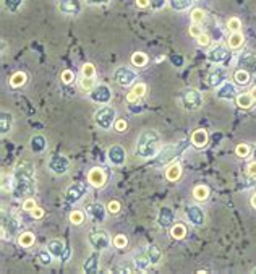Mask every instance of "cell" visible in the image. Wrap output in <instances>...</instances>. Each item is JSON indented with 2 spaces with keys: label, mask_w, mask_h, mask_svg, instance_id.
<instances>
[{
  "label": "cell",
  "mask_w": 256,
  "mask_h": 274,
  "mask_svg": "<svg viewBox=\"0 0 256 274\" xmlns=\"http://www.w3.org/2000/svg\"><path fill=\"white\" fill-rule=\"evenodd\" d=\"M161 151V135L154 128H148L138 136L135 154L141 159H149Z\"/></svg>",
  "instance_id": "6da1fadb"
},
{
  "label": "cell",
  "mask_w": 256,
  "mask_h": 274,
  "mask_svg": "<svg viewBox=\"0 0 256 274\" xmlns=\"http://www.w3.org/2000/svg\"><path fill=\"white\" fill-rule=\"evenodd\" d=\"M180 104L185 110H190V112H195V110H200L203 102H205V97H203L201 91L196 88H187L182 91L180 94Z\"/></svg>",
  "instance_id": "7a4b0ae2"
},
{
  "label": "cell",
  "mask_w": 256,
  "mask_h": 274,
  "mask_svg": "<svg viewBox=\"0 0 256 274\" xmlns=\"http://www.w3.org/2000/svg\"><path fill=\"white\" fill-rule=\"evenodd\" d=\"M94 119V123L97 127H99L101 130H110L114 125H115V120H117V110L114 107L110 106H106L104 104L102 107H99L94 112L93 115Z\"/></svg>",
  "instance_id": "3957f363"
},
{
  "label": "cell",
  "mask_w": 256,
  "mask_h": 274,
  "mask_svg": "<svg viewBox=\"0 0 256 274\" xmlns=\"http://www.w3.org/2000/svg\"><path fill=\"white\" fill-rule=\"evenodd\" d=\"M185 143L187 141H182L179 143V145H169L166 148H162L159 154H157V166H167V164H172V162L175 161V158L179 154L183 153V149H185Z\"/></svg>",
  "instance_id": "277c9868"
},
{
  "label": "cell",
  "mask_w": 256,
  "mask_h": 274,
  "mask_svg": "<svg viewBox=\"0 0 256 274\" xmlns=\"http://www.w3.org/2000/svg\"><path fill=\"white\" fill-rule=\"evenodd\" d=\"M88 242L96 252H102L110 245V236L107 231L101 229V227H94L88 234Z\"/></svg>",
  "instance_id": "5b68a950"
},
{
  "label": "cell",
  "mask_w": 256,
  "mask_h": 274,
  "mask_svg": "<svg viewBox=\"0 0 256 274\" xmlns=\"http://www.w3.org/2000/svg\"><path fill=\"white\" fill-rule=\"evenodd\" d=\"M36 193L34 179H13V195L16 198H29Z\"/></svg>",
  "instance_id": "8992f818"
},
{
  "label": "cell",
  "mask_w": 256,
  "mask_h": 274,
  "mask_svg": "<svg viewBox=\"0 0 256 274\" xmlns=\"http://www.w3.org/2000/svg\"><path fill=\"white\" fill-rule=\"evenodd\" d=\"M47 169L54 175H65L70 169V161L63 154H54L47 161Z\"/></svg>",
  "instance_id": "52a82bcc"
},
{
  "label": "cell",
  "mask_w": 256,
  "mask_h": 274,
  "mask_svg": "<svg viewBox=\"0 0 256 274\" xmlns=\"http://www.w3.org/2000/svg\"><path fill=\"white\" fill-rule=\"evenodd\" d=\"M185 216L188 219V223L192 226H196V227L205 226V223H206L205 210H203L200 205H188L185 208Z\"/></svg>",
  "instance_id": "ba28073f"
},
{
  "label": "cell",
  "mask_w": 256,
  "mask_h": 274,
  "mask_svg": "<svg viewBox=\"0 0 256 274\" xmlns=\"http://www.w3.org/2000/svg\"><path fill=\"white\" fill-rule=\"evenodd\" d=\"M114 80H115L117 84H119V86L128 88V86H131V84H135L136 73L128 67H119L114 73Z\"/></svg>",
  "instance_id": "9c48e42d"
},
{
  "label": "cell",
  "mask_w": 256,
  "mask_h": 274,
  "mask_svg": "<svg viewBox=\"0 0 256 274\" xmlns=\"http://www.w3.org/2000/svg\"><path fill=\"white\" fill-rule=\"evenodd\" d=\"M237 65H239V68L245 70L252 75H256V52H253V50L242 52L237 58Z\"/></svg>",
  "instance_id": "30bf717a"
},
{
  "label": "cell",
  "mask_w": 256,
  "mask_h": 274,
  "mask_svg": "<svg viewBox=\"0 0 256 274\" xmlns=\"http://www.w3.org/2000/svg\"><path fill=\"white\" fill-rule=\"evenodd\" d=\"M86 193H88L86 184H83V182H76V184L70 185L67 188V192H65V198H67L68 203H76V201H80Z\"/></svg>",
  "instance_id": "8fae6325"
},
{
  "label": "cell",
  "mask_w": 256,
  "mask_h": 274,
  "mask_svg": "<svg viewBox=\"0 0 256 274\" xmlns=\"http://www.w3.org/2000/svg\"><path fill=\"white\" fill-rule=\"evenodd\" d=\"M89 99L96 104H109V101L112 99V93L107 84H99L89 93Z\"/></svg>",
  "instance_id": "7c38bea8"
},
{
  "label": "cell",
  "mask_w": 256,
  "mask_h": 274,
  "mask_svg": "<svg viewBox=\"0 0 256 274\" xmlns=\"http://www.w3.org/2000/svg\"><path fill=\"white\" fill-rule=\"evenodd\" d=\"M58 11L68 16H76L81 13V2L80 0H58Z\"/></svg>",
  "instance_id": "4fadbf2b"
},
{
  "label": "cell",
  "mask_w": 256,
  "mask_h": 274,
  "mask_svg": "<svg viewBox=\"0 0 256 274\" xmlns=\"http://www.w3.org/2000/svg\"><path fill=\"white\" fill-rule=\"evenodd\" d=\"M107 206H104L99 201H94V203H89L86 206V214L94 221V223H104L107 214Z\"/></svg>",
  "instance_id": "5bb4252c"
},
{
  "label": "cell",
  "mask_w": 256,
  "mask_h": 274,
  "mask_svg": "<svg viewBox=\"0 0 256 274\" xmlns=\"http://www.w3.org/2000/svg\"><path fill=\"white\" fill-rule=\"evenodd\" d=\"M107 159L112 166H123L127 161V151L120 145H112L107 149Z\"/></svg>",
  "instance_id": "9a60e30c"
},
{
  "label": "cell",
  "mask_w": 256,
  "mask_h": 274,
  "mask_svg": "<svg viewBox=\"0 0 256 274\" xmlns=\"http://www.w3.org/2000/svg\"><path fill=\"white\" fill-rule=\"evenodd\" d=\"M36 177V169L29 161L18 162L13 172V179H34Z\"/></svg>",
  "instance_id": "2e32d148"
},
{
  "label": "cell",
  "mask_w": 256,
  "mask_h": 274,
  "mask_svg": "<svg viewBox=\"0 0 256 274\" xmlns=\"http://www.w3.org/2000/svg\"><path fill=\"white\" fill-rule=\"evenodd\" d=\"M175 221V213L170 206H162L159 213H157V224L159 227H164V229H169V227L174 226Z\"/></svg>",
  "instance_id": "e0dca14e"
},
{
  "label": "cell",
  "mask_w": 256,
  "mask_h": 274,
  "mask_svg": "<svg viewBox=\"0 0 256 274\" xmlns=\"http://www.w3.org/2000/svg\"><path fill=\"white\" fill-rule=\"evenodd\" d=\"M216 96H218L219 99H222V101H232L239 94H237V88H235L234 83L224 81L219 88H216Z\"/></svg>",
  "instance_id": "ac0fdd59"
},
{
  "label": "cell",
  "mask_w": 256,
  "mask_h": 274,
  "mask_svg": "<svg viewBox=\"0 0 256 274\" xmlns=\"http://www.w3.org/2000/svg\"><path fill=\"white\" fill-rule=\"evenodd\" d=\"M208 58L211 63L221 65V63H226L229 58H231V52H229V49L222 47V45H216L214 49L208 52Z\"/></svg>",
  "instance_id": "d6986e66"
},
{
  "label": "cell",
  "mask_w": 256,
  "mask_h": 274,
  "mask_svg": "<svg viewBox=\"0 0 256 274\" xmlns=\"http://www.w3.org/2000/svg\"><path fill=\"white\" fill-rule=\"evenodd\" d=\"M106 172H104V169L101 167H93L91 171L88 172V184H91L94 188H101L106 185Z\"/></svg>",
  "instance_id": "ffe728a7"
},
{
  "label": "cell",
  "mask_w": 256,
  "mask_h": 274,
  "mask_svg": "<svg viewBox=\"0 0 256 274\" xmlns=\"http://www.w3.org/2000/svg\"><path fill=\"white\" fill-rule=\"evenodd\" d=\"M224 81H227V70L222 67H216L211 73L208 75V84L213 88H219Z\"/></svg>",
  "instance_id": "44dd1931"
},
{
  "label": "cell",
  "mask_w": 256,
  "mask_h": 274,
  "mask_svg": "<svg viewBox=\"0 0 256 274\" xmlns=\"http://www.w3.org/2000/svg\"><path fill=\"white\" fill-rule=\"evenodd\" d=\"M99 262H101L99 255H97V253H91V255L83 262L81 271L86 273V274H94V273H97V271H99Z\"/></svg>",
  "instance_id": "7402d4cb"
},
{
  "label": "cell",
  "mask_w": 256,
  "mask_h": 274,
  "mask_svg": "<svg viewBox=\"0 0 256 274\" xmlns=\"http://www.w3.org/2000/svg\"><path fill=\"white\" fill-rule=\"evenodd\" d=\"M47 250L52 253V257L54 258H65L67 247H65V244L60 239H52L47 242Z\"/></svg>",
  "instance_id": "603a6c76"
},
{
  "label": "cell",
  "mask_w": 256,
  "mask_h": 274,
  "mask_svg": "<svg viewBox=\"0 0 256 274\" xmlns=\"http://www.w3.org/2000/svg\"><path fill=\"white\" fill-rule=\"evenodd\" d=\"M208 141H209V136H208V132L205 128H198L192 133V145L195 148H198V149L206 148Z\"/></svg>",
  "instance_id": "cb8c5ba5"
},
{
  "label": "cell",
  "mask_w": 256,
  "mask_h": 274,
  "mask_svg": "<svg viewBox=\"0 0 256 274\" xmlns=\"http://www.w3.org/2000/svg\"><path fill=\"white\" fill-rule=\"evenodd\" d=\"M45 148H47V140H45L42 135L31 136V140H29V149H31L32 153H42Z\"/></svg>",
  "instance_id": "d4e9b609"
},
{
  "label": "cell",
  "mask_w": 256,
  "mask_h": 274,
  "mask_svg": "<svg viewBox=\"0 0 256 274\" xmlns=\"http://www.w3.org/2000/svg\"><path fill=\"white\" fill-rule=\"evenodd\" d=\"M227 44L232 50H239V49L244 47L245 37H244V34H242V31L231 32V36H229V39H227Z\"/></svg>",
  "instance_id": "484cf974"
},
{
  "label": "cell",
  "mask_w": 256,
  "mask_h": 274,
  "mask_svg": "<svg viewBox=\"0 0 256 274\" xmlns=\"http://www.w3.org/2000/svg\"><path fill=\"white\" fill-rule=\"evenodd\" d=\"M234 81L235 84H239V86H247V84H250L252 81V73H248L245 70H235L234 71Z\"/></svg>",
  "instance_id": "4316f807"
},
{
  "label": "cell",
  "mask_w": 256,
  "mask_h": 274,
  "mask_svg": "<svg viewBox=\"0 0 256 274\" xmlns=\"http://www.w3.org/2000/svg\"><path fill=\"white\" fill-rule=\"evenodd\" d=\"M180 177H182V166L179 162H172L166 171V179L169 182H177Z\"/></svg>",
  "instance_id": "83f0119b"
},
{
  "label": "cell",
  "mask_w": 256,
  "mask_h": 274,
  "mask_svg": "<svg viewBox=\"0 0 256 274\" xmlns=\"http://www.w3.org/2000/svg\"><path fill=\"white\" fill-rule=\"evenodd\" d=\"M235 102H237V106L240 109H252L255 104V99H253L252 93H240L235 97Z\"/></svg>",
  "instance_id": "f1b7e54d"
},
{
  "label": "cell",
  "mask_w": 256,
  "mask_h": 274,
  "mask_svg": "<svg viewBox=\"0 0 256 274\" xmlns=\"http://www.w3.org/2000/svg\"><path fill=\"white\" fill-rule=\"evenodd\" d=\"M34 240L36 237L32 232H23L18 236V245L23 247V249H31V247L34 245Z\"/></svg>",
  "instance_id": "f546056e"
},
{
  "label": "cell",
  "mask_w": 256,
  "mask_h": 274,
  "mask_svg": "<svg viewBox=\"0 0 256 274\" xmlns=\"http://www.w3.org/2000/svg\"><path fill=\"white\" fill-rule=\"evenodd\" d=\"M187 236V226L182 224V223H177L174 224L172 227H170V237L175 239V240H182L185 239Z\"/></svg>",
  "instance_id": "4dcf8cb0"
},
{
  "label": "cell",
  "mask_w": 256,
  "mask_h": 274,
  "mask_svg": "<svg viewBox=\"0 0 256 274\" xmlns=\"http://www.w3.org/2000/svg\"><path fill=\"white\" fill-rule=\"evenodd\" d=\"M28 81V76H26L24 71H16V73H13L11 78H10V86L11 88H21Z\"/></svg>",
  "instance_id": "1f68e13d"
},
{
  "label": "cell",
  "mask_w": 256,
  "mask_h": 274,
  "mask_svg": "<svg viewBox=\"0 0 256 274\" xmlns=\"http://www.w3.org/2000/svg\"><path fill=\"white\" fill-rule=\"evenodd\" d=\"M144 253L148 255L149 262L153 263V265H157V263L161 262V258H162V252L159 250V247H156V245H149Z\"/></svg>",
  "instance_id": "d6a6232c"
},
{
  "label": "cell",
  "mask_w": 256,
  "mask_h": 274,
  "mask_svg": "<svg viewBox=\"0 0 256 274\" xmlns=\"http://www.w3.org/2000/svg\"><path fill=\"white\" fill-rule=\"evenodd\" d=\"M11 114H6V112H2L0 114V133L2 135H6L11 130Z\"/></svg>",
  "instance_id": "836d02e7"
},
{
  "label": "cell",
  "mask_w": 256,
  "mask_h": 274,
  "mask_svg": "<svg viewBox=\"0 0 256 274\" xmlns=\"http://www.w3.org/2000/svg\"><path fill=\"white\" fill-rule=\"evenodd\" d=\"M193 198L196 201H206L209 198V188L206 185H196L193 188Z\"/></svg>",
  "instance_id": "e575fe53"
},
{
  "label": "cell",
  "mask_w": 256,
  "mask_h": 274,
  "mask_svg": "<svg viewBox=\"0 0 256 274\" xmlns=\"http://www.w3.org/2000/svg\"><path fill=\"white\" fill-rule=\"evenodd\" d=\"M193 5V0H169V6L175 11L187 10Z\"/></svg>",
  "instance_id": "d590c367"
},
{
  "label": "cell",
  "mask_w": 256,
  "mask_h": 274,
  "mask_svg": "<svg viewBox=\"0 0 256 274\" xmlns=\"http://www.w3.org/2000/svg\"><path fill=\"white\" fill-rule=\"evenodd\" d=\"M130 60L133 63V67H144L148 63V55L144 52H133Z\"/></svg>",
  "instance_id": "8d00e7d4"
},
{
  "label": "cell",
  "mask_w": 256,
  "mask_h": 274,
  "mask_svg": "<svg viewBox=\"0 0 256 274\" xmlns=\"http://www.w3.org/2000/svg\"><path fill=\"white\" fill-rule=\"evenodd\" d=\"M151 265H153V263L149 262V258H148L146 253H141V255L135 257V266H136V270L144 271V270H148Z\"/></svg>",
  "instance_id": "74e56055"
},
{
  "label": "cell",
  "mask_w": 256,
  "mask_h": 274,
  "mask_svg": "<svg viewBox=\"0 0 256 274\" xmlns=\"http://www.w3.org/2000/svg\"><path fill=\"white\" fill-rule=\"evenodd\" d=\"M36 258H37V262L41 263V265L47 266V265L52 263V258H54V257H52V253L47 250V247H45V249H42V250H39V252H37Z\"/></svg>",
  "instance_id": "f35d334b"
},
{
  "label": "cell",
  "mask_w": 256,
  "mask_h": 274,
  "mask_svg": "<svg viewBox=\"0 0 256 274\" xmlns=\"http://www.w3.org/2000/svg\"><path fill=\"white\" fill-rule=\"evenodd\" d=\"M23 3H24V0H3L5 10H8L11 13H16L23 6Z\"/></svg>",
  "instance_id": "ab89813d"
},
{
  "label": "cell",
  "mask_w": 256,
  "mask_h": 274,
  "mask_svg": "<svg viewBox=\"0 0 256 274\" xmlns=\"http://www.w3.org/2000/svg\"><path fill=\"white\" fill-rule=\"evenodd\" d=\"M190 18H192V23L203 24V21H205V18H206V13L201 8H193L192 13H190Z\"/></svg>",
  "instance_id": "60d3db41"
},
{
  "label": "cell",
  "mask_w": 256,
  "mask_h": 274,
  "mask_svg": "<svg viewBox=\"0 0 256 274\" xmlns=\"http://www.w3.org/2000/svg\"><path fill=\"white\" fill-rule=\"evenodd\" d=\"M80 88L86 93H91L94 88H96V83H94V78H88V76H81L80 80Z\"/></svg>",
  "instance_id": "b9f144b4"
},
{
  "label": "cell",
  "mask_w": 256,
  "mask_h": 274,
  "mask_svg": "<svg viewBox=\"0 0 256 274\" xmlns=\"http://www.w3.org/2000/svg\"><path fill=\"white\" fill-rule=\"evenodd\" d=\"M70 223L73 226H81L84 223V213L81 210H75L70 214Z\"/></svg>",
  "instance_id": "7bdbcfd3"
},
{
  "label": "cell",
  "mask_w": 256,
  "mask_h": 274,
  "mask_svg": "<svg viewBox=\"0 0 256 274\" xmlns=\"http://www.w3.org/2000/svg\"><path fill=\"white\" fill-rule=\"evenodd\" d=\"M252 153V148H250V145H247V143H240V145H237L235 146V154L239 156V158H247L248 154Z\"/></svg>",
  "instance_id": "ee69618b"
},
{
  "label": "cell",
  "mask_w": 256,
  "mask_h": 274,
  "mask_svg": "<svg viewBox=\"0 0 256 274\" xmlns=\"http://www.w3.org/2000/svg\"><path fill=\"white\" fill-rule=\"evenodd\" d=\"M227 28L231 32H237L242 29V21H240V18L237 16H232V18H229V21H227Z\"/></svg>",
  "instance_id": "f6af8a7d"
},
{
  "label": "cell",
  "mask_w": 256,
  "mask_h": 274,
  "mask_svg": "<svg viewBox=\"0 0 256 274\" xmlns=\"http://www.w3.org/2000/svg\"><path fill=\"white\" fill-rule=\"evenodd\" d=\"M81 76H88V78H96V68L93 63H84L81 67Z\"/></svg>",
  "instance_id": "bcb514c9"
},
{
  "label": "cell",
  "mask_w": 256,
  "mask_h": 274,
  "mask_svg": "<svg viewBox=\"0 0 256 274\" xmlns=\"http://www.w3.org/2000/svg\"><path fill=\"white\" fill-rule=\"evenodd\" d=\"M127 245H128L127 236H123V234H119V236L114 237V247H115V249H125Z\"/></svg>",
  "instance_id": "7dc6e473"
},
{
  "label": "cell",
  "mask_w": 256,
  "mask_h": 274,
  "mask_svg": "<svg viewBox=\"0 0 256 274\" xmlns=\"http://www.w3.org/2000/svg\"><path fill=\"white\" fill-rule=\"evenodd\" d=\"M122 210V205H120V201L119 200H110L109 201V205H107V211L109 214H119Z\"/></svg>",
  "instance_id": "c3c4849f"
},
{
  "label": "cell",
  "mask_w": 256,
  "mask_h": 274,
  "mask_svg": "<svg viewBox=\"0 0 256 274\" xmlns=\"http://www.w3.org/2000/svg\"><path fill=\"white\" fill-rule=\"evenodd\" d=\"M2 192H13V179L6 177V174H2Z\"/></svg>",
  "instance_id": "681fc988"
},
{
  "label": "cell",
  "mask_w": 256,
  "mask_h": 274,
  "mask_svg": "<svg viewBox=\"0 0 256 274\" xmlns=\"http://www.w3.org/2000/svg\"><path fill=\"white\" fill-rule=\"evenodd\" d=\"M37 208V205H36V201H34V198H24V201H23V210L24 211H28V213H31V211H34Z\"/></svg>",
  "instance_id": "f907efd6"
},
{
  "label": "cell",
  "mask_w": 256,
  "mask_h": 274,
  "mask_svg": "<svg viewBox=\"0 0 256 274\" xmlns=\"http://www.w3.org/2000/svg\"><path fill=\"white\" fill-rule=\"evenodd\" d=\"M60 78H62V81H63L65 84H70V83H73L75 75H73V71H71V70H63V71H62V75H60Z\"/></svg>",
  "instance_id": "816d5d0a"
},
{
  "label": "cell",
  "mask_w": 256,
  "mask_h": 274,
  "mask_svg": "<svg viewBox=\"0 0 256 274\" xmlns=\"http://www.w3.org/2000/svg\"><path fill=\"white\" fill-rule=\"evenodd\" d=\"M114 128H115V132L123 133V132H125V130L128 128V123H127V120H125V119H117V120H115Z\"/></svg>",
  "instance_id": "f5cc1de1"
},
{
  "label": "cell",
  "mask_w": 256,
  "mask_h": 274,
  "mask_svg": "<svg viewBox=\"0 0 256 274\" xmlns=\"http://www.w3.org/2000/svg\"><path fill=\"white\" fill-rule=\"evenodd\" d=\"M201 34H203L201 24H195V23H192V26H190V36H193L195 39H198Z\"/></svg>",
  "instance_id": "db71d44e"
},
{
  "label": "cell",
  "mask_w": 256,
  "mask_h": 274,
  "mask_svg": "<svg viewBox=\"0 0 256 274\" xmlns=\"http://www.w3.org/2000/svg\"><path fill=\"white\" fill-rule=\"evenodd\" d=\"M146 84H144V83H136V84H133V89H131V91H133V93L135 94H138V96H140V97H143L144 96V93H146Z\"/></svg>",
  "instance_id": "11a10c76"
},
{
  "label": "cell",
  "mask_w": 256,
  "mask_h": 274,
  "mask_svg": "<svg viewBox=\"0 0 256 274\" xmlns=\"http://www.w3.org/2000/svg\"><path fill=\"white\" fill-rule=\"evenodd\" d=\"M196 41H198V44L203 45V47H208V45L211 44V37H209L206 32H203V34L198 39H196Z\"/></svg>",
  "instance_id": "9f6ffc18"
},
{
  "label": "cell",
  "mask_w": 256,
  "mask_h": 274,
  "mask_svg": "<svg viewBox=\"0 0 256 274\" xmlns=\"http://www.w3.org/2000/svg\"><path fill=\"white\" fill-rule=\"evenodd\" d=\"M127 102L130 104V106H133V104H138V102H140V96L135 94L133 91H130V93L127 94Z\"/></svg>",
  "instance_id": "6f0895ef"
},
{
  "label": "cell",
  "mask_w": 256,
  "mask_h": 274,
  "mask_svg": "<svg viewBox=\"0 0 256 274\" xmlns=\"http://www.w3.org/2000/svg\"><path fill=\"white\" fill-rule=\"evenodd\" d=\"M151 2V6H153L154 10H161L164 5L169 3V0H149Z\"/></svg>",
  "instance_id": "680465c9"
},
{
  "label": "cell",
  "mask_w": 256,
  "mask_h": 274,
  "mask_svg": "<svg viewBox=\"0 0 256 274\" xmlns=\"http://www.w3.org/2000/svg\"><path fill=\"white\" fill-rule=\"evenodd\" d=\"M247 174L250 175V177H256V161L250 162L247 167Z\"/></svg>",
  "instance_id": "91938a15"
},
{
  "label": "cell",
  "mask_w": 256,
  "mask_h": 274,
  "mask_svg": "<svg viewBox=\"0 0 256 274\" xmlns=\"http://www.w3.org/2000/svg\"><path fill=\"white\" fill-rule=\"evenodd\" d=\"M88 5H96V6H102V5H107L110 0H84Z\"/></svg>",
  "instance_id": "94428289"
},
{
  "label": "cell",
  "mask_w": 256,
  "mask_h": 274,
  "mask_svg": "<svg viewBox=\"0 0 256 274\" xmlns=\"http://www.w3.org/2000/svg\"><path fill=\"white\" fill-rule=\"evenodd\" d=\"M31 216L34 219H41L44 216V210H42V208H36L34 211H31Z\"/></svg>",
  "instance_id": "6125c7cd"
},
{
  "label": "cell",
  "mask_w": 256,
  "mask_h": 274,
  "mask_svg": "<svg viewBox=\"0 0 256 274\" xmlns=\"http://www.w3.org/2000/svg\"><path fill=\"white\" fill-rule=\"evenodd\" d=\"M135 2H136L138 8H148V6L151 5L149 0H135Z\"/></svg>",
  "instance_id": "be15d7a7"
},
{
  "label": "cell",
  "mask_w": 256,
  "mask_h": 274,
  "mask_svg": "<svg viewBox=\"0 0 256 274\" xmlns=\"http://www.w3.org/2000/svg\"><path fill=\"white\" fill-rule=\"evenodd\" d=\"M250 205H252V206L255 208V210H256V193H255L253 197L250 198Z\"/></svg>",
  "instance_id": "e7e4bbea"
},
{
  "label": "cell",
  "mask_w": 256,
  "mask_h": 274,
  "mask_svg": "<svg viewBox=\"0 0 256 274\" xmlns=\"http://www.w3.org/2000/svg\"><path fill=\"white\" fill-rule=\"evenodd\" d=\"M250 93H252V96H253V99H255V102H256V84H255V86L250 89Z\"/></svg>",
  "instance_id": "03108f58"
},
{
  "label": "cell",
  "mask_w": 256,
  "mask_h": 274,
  "mask_svg": "<svg viewBox=\"0 0 256 274\" xmlns=\"http://www.w3.org/2000/svg\"><path fill=\"white\" fill-rule=\"evenodd\" d=\"M252 273H253V274H256V268H255V270H253V271H252Z\"/></svg>",
  "instance_id": "003e7915"
}]
</instances>
